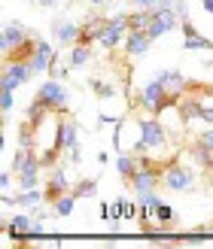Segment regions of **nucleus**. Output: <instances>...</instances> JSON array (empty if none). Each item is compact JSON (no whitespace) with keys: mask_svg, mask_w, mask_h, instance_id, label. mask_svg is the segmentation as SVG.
Returning <instances> with one entry per match:
<instances>
[{"mask_svg":"<svg viewBox=\"0 0 213 249\" xmlns=\"http://www.w3.org/2000/svg\"><path fill=\"white\" fill-rule=\"evenodd\" d=\"M207 231H213V222H207Z\"/></svg>","mask_w":213,"mask_h":249,"instance_id":"obj_47","label":"nucleus"},{"mask_svg":"<svg viewBox=\"0 0 213 249\" xmlns=\"http://www.w3.org/2000/svg\"><path fill=\"white\" fill-rule=\"evenodd\" d=\"M161 9H174V0H155L153 12H161Z\"/></svg>","mask_w":213,"mask_h":249,"instance_id":"obj_40","label":"nucleus"},{"mask_svg":"<svg viewBox=\"0 0 213 249\" xmlns=\"http://www.w3.org/2000/svg\"><path fill=\"white\" fill-rule=\"evenodd\" d=\"M149 46H153V36L146 31H128V36H125V52L131 58H143L149 52Z\"/></svg>","mask_w":213,"mask_h":249,"instance_id":"obj_13","label":"nucleus"},{"mask_svg":"<svg viewBox=\"0 0 213 249\" xmlns=\"http://www.w3.org/2000/svg\"><path fill=\"white\" fill-rule=\"evenodd\" d=\"M49 113H52V109H49V107L40 101V97H34V101H31V107H28V122L34 124V128H40V124H43V119H46Z\"/></svg>","mask_w":213,"mask_h":249,"instance_id":"obj_23","label":"nucleus"},{"mask_svg":"<svg viewBox=\"0 0 213 249\" xmlns=\"http://www.w3.org/2000/svg\"><path fill=\"white\" fill-rule=\"evenodd\" d=\"M198 182L195 170L189 164H180V161H168L165 164V177H161V185L171 192H189L192 185Z\"/></svg>","mask_w":213,"mask_h":249,"instance_id":"obj_4","label":"nucleus"},{"mask_svg":"<svg viewBox=\"0 0 213 249\" xmlns=\"http://www.w3.org/2000/svg\"><path fill=\"white\" fill-rule=\"evenodd\" d=\"M43 201H46V195L40 189H19V195H16V207H21V210L40 207Z\"/></svg>","mask_w":213,"mask_h":249,"instance_id":"obj_19","label":"nucleus"},{"mask_svg":"<svg viewBox=\"0 0 213 249\" xmlns=\"http://www.w3.org/2000/svg\"><path fill=\"white\" fill-rule=\"evenodd\" d=\"M161 177H165V164H158V161L143 155L140 158V167H137V173L128 179V185H131V192H137V195L155 192L158 185H161Z\"/></svg>","mask_w":213,"mask_h":249,"instance_id":"obj_3","label":"nucleus"},{"mask_svg":"<svg viewBox=\"0 0 213 249\" xmlns=\"http://www.w3.org/2000/svg\"><path fill=\"white\" fill-rule=\"evenodd\" d=\"M180 31H183V46L189 49V52H213V43L207 40V36L198 34V28H195L189 18L180 21Z\"/></svg>","mask_w":213,"mask_h":249,"instance_id":"obj_9","label":"nucleus"},{"mask_svg":"<svg viewBox=\"0 0 213 249\" xmlns=\"http://www.w3.org/2000/svg\"><path fill=\"white\" fill-rule=\"evenodd\" d=\"M137 167H140V155H134V152H119L116 155V170H119V177L125 182L137 173Z\"/></svg>","mask_w":213,"mask_h":249,"instance_id":"obj_16","label":"nucleus"},{"mask_svg":"<svg viewBox=\"0 0 213 249\" xmlns=\"http://www.w3.org/2000/svg\"><path fill=\"white\" fill-rule=\"evenodd\" d=\"M28 64H31V70H34V76H43V73L52 70V58H43V55L34 52V58L28 61Z\"/></svg>","mask_w":213,"mask_h":249,"instance_id":"obj_26","label":"nucleus"},{"mask_svg":"<svg viewBox=\"0 0 213 249\" xmlns=\"http://www.w3.org/2000/svg\"><path fill=\"white\" fill-rule=\"evenodd\" d=\"M180 16H177V9H161V12H155V18H153V24L146 28V34L153 36V40H158V36H165L168 31H174V28H180Z\"/></svg>","mask_w":213,"mask_h":249,"instance_id":"obj_8","label":"nucleus"},{"mask_svg":"<svg viewBox=\"0 0 213 249\" xmlns=\"http://www.w3.org/2000/svg\"><path fill=\"white\" fill-rule=\"evenodd\" d=\"M125 36H128V16H125V12H119V16L107 18L104 31H101V40H97V43L113 52L116 46H122V43H125Z\"/></svg>","mask_w":213,"mask_h":249,"instance_id":"obj_6","label":"nucleus"},{"mask_svg":"<svg viewBox=\"0 0 213 249\" xmlns=\"http://www.w3.org/2000/svg\"><path fill=\"white\" fill-rule=\"evenodd\" d=\"M174 9H177L180 18H189V3H186V0H174Z\"/></svg>","mask_w":213,"mask_h":249,"instance_id":"obj_38","label":"nucleus"},{"mask_svg":"<svg viewBox=\"0 0 213 249\" xmlns=\"http://www.w3.org/2000/svg\"><path fill=\"white\" fill-rule=\"evenodd\" d=\"M92 6H107V0H89Z\"/></svg>","mask_w":213,"mask_h":249,"instance_id":"obj_46","label":"nucleus"},{"mask_svg":"<svg viewBox=\"0 0 213 249\" xmlns=\"http://www.w3.org/2000/svg\"><path fill=\"white\" fill-rule=\"evenodd\" d=\"M31 36V31L24 28L21 21H6L3 24V31H0V49H3V55L6 52H12L16 46H21L24 40Z\"/></svg>","mask_w":213,"mask_h":249,"instance_id":"obj_7","label":"nucleus"},{"mask_svg":"<svg viewBox=\"0 0 213 249\" xmlns=\"http://www.w3.org/2000/svg\"><path fill=\"white\" fill-rule=\"evenodd\" d=\"M92 61V46H70V55H67V64L77 70V67H85Z\"/></svg>","mask_w":213,"mask_h":249,"instance_id":"obj_22","label":"nucleus"},{"mask_svg":"<svg viewBox=\"0 0 213 249\" xmlns=\"http://www.w3.org/2000/svg\"><path fill=\"white\" fill-rule=\"evenodd\" d=\"M186 152H189V158H192V161H195V164L201 167V170H210V167H213V152H210L207 146H201L198 140H195L189 149H186Z\"/></svg>","mask_w":213,"mask_h":249,"instance_id":"obj_18","label":"nucleus"},{"mask_svg":"<svg viewBox=\"0 0 213 249\" xmlns=\"http://www.w3.org/2000/svg\"><path fill=\"white\" fill-rule=\"evenodd\" d=\"M95 189H97V182L95 179H82V182H77V185H73V195H77V197H92L95 195Z\"/></svg>","mask_w":213,"mask_h":249,"instance_id":"obj_30","label":"nucleus"},{"mask_svg":"<svg viewBox=\"0 0 213 249\" xmlns=\"http://www.w3.org/2000/svg\"><path fill=\"white\" fill-rule=\"evenodd\" d=\"M3 73H9V76L16 79L19 85H24V82H28V79L34 76V70H31V64H28V61H9Z\"/></svg>","mask_w":213,"mask_h":249,"instance_id":"obj_21","label":"nucleus"},{"mask_svg":"<svg viewBox=\"0 0 213 249\" xmlns=\"http://www.w3.org/2000/svg\"><path fill=\"white\" fill-rule=\"evenodd\" d=\"M137 104H140V109H146L149 116H161L168 107H177L180 97H174V94L165 89V82L155 76L153 82L143 85V91H140V97H137Z\"/></svg>","mask_w":213,"mask_h":249,"instance_id":"obj_2","label":"nucleus"},{"mask_svg":"<svg viewBox=\"0 0 213 249\" xmlns=\"http://www.w3.org/2000/svg\"><path fill=\"white\" fill-rule=\"evenodd\" d=\"M153 18H155L153 9H134L128 12V31H146L153 24Z\"/></svg>","mask_w":213,"mask_h":249,"instance_id":"obj_20","label":"nucleus"},{"mask_svg":"<svg viewBox=\"0 0 213 249\" xmlns=\"http://www.w3.org/2000/svg\"><path fill=\"white\" fill-rule=\"evenodd\" d=\"M70 192V182H67V173L61 170L58 164L52 167V173H49V179H46V189H43V195H46V204H55L61 195H67Z\"/></svg>","mask_w":213,"mask_h":249,"instance_id":"obj_10","label":"nucleus"},{"mask_svg":"<svg viewBox=\"0 0 213 249\" xmlns=\"http://www.w3.org/2000/svg\"><path fill=\"white\" fill-rule=\"evenodd\" d=\"M52 34H55V40L61 46H77V40H79V24L77 21H67V18H58L52 24Z\"/></svg>","mask_w":213,"mask_h":249,"instance_id":"obj_15","label":"nucleus"},{"mask_svg":"<svg viewBox=\"0 0 213 249\" xmlns=\"http://www.w3.org/2000/svg\"><path fill=\"white\" fill-rule=\"evenodd\" d=\"M58 152H61V146H49L46 152H40V161H43V167H55L58 164Z\"/></svg>","mask_w":213,"mask_h":249,"instance_id":"obj_31","label":"nucleus"},{"mask_svg":"<svg viewBox=\"0 0 213 249\" xmlns=\"http://www.w3.org/2000/svg\"><path fill=\"white\" fill-rule=\"evenodd\" d=\"M137 140L131 143V152L134 155H146L153 149H161L168 143V131L158 119H137Z\"/></svg>","mask_w":213,"mask_h":249,"instance_id":"obj_1","label":"nucleus"},{"mask_svg":"<svg viewBox=\"0 0 213 249\" xmlns=\"http://www.w3.org/2000/svg\"><path fill=\"white\" fill-rule=\"evenodd\" d=\"M58 146L64 149V152H73V149H79V134H77V122L73 119H61L58 122V134H55Z\"/></svg>","mask_w":213,"mask_h":249,"instance_id":"obj_11","label":"nucleus"},{"mask_svg":"<svg viewBox=\"0 0 213 249\" xmlns=\"http://www.w3.org/2000/svg\"><path fill=\"white\" fill-rule=\"evenodd\" d=\"M131 3H134L137 9H153V6H155V0H131Z\"/></svg>","mask_w":213,"mask_h":249,"instance_id":"obj_41","label":"nucleus"},{"mask_svg":"<svg viewBox=\"0 0 213 249\" xmlns=\"http://www.w3.org/2000/svg\"><path fill=\"white\" fill-rule=\"evenodd\" d=\"M104 24H107V18H101V16H92V18H85L82 24H79V46H92L95 40H101V31H104Z\"/></svg>","mask_w":213,"mask_h":249,"instance_id":"obj_14","label":"nucleus"},{"mask_svg":"<svg viewBox=\"0 0 213 249\" xmlns=\"http://www.w3.org/2000/svg\"><path fill=\"white\" fill-rule=\"evenodd\" d=\"M58 3H61V0H37V6H43V9H52Z\"/></svg>","mask_w":213,"mask_h":249,"instance_id":"obj_42","label":"nucleus"},{"mask_svg":"<svg viewBox=\"0 0 213 249\" xmlns=\"http://www.w3.org/2000/svg\"><path fill=\"white\" fill-rule=\"evenodd\" d=\"M201 6H204V12H210V16H213V0H201Z\"/></svg>","mask_w":213,"mask_h":249,"instance_id":"obj_43","label":"nucleus"},{"mask_svg":"<svg viewBox=\"0 0 213 249\" xmlns=\"http://www.w3.org/2000/svg\"><path fill=\"white\" fill-rule=\"evenodd\" d=\"M101 219H110V204H101Z\"/></svg>","mask_w":213,"mask_h":249,"instance_id":"obj_44","label":"nucleus"},{"mask_svg":"<svg viewBox=\"0 0 213 249\" xmlns=\"http://www.w3.org/2000/svg\"><path fill=\"white\" fill-rule=\"evenodd\" d=\"M34 52H37V36L31 34L21 46H16L12 52H6V55H3V61H6V64H9V61H31V58H34Z\"/></svg>","mask_w":213,"mask_h":249,"instance_id":"obj_17","label":"nucleus"},{"mask_svg":"<svg viewBox=\"0 0 213 249\" xmlns=\"http://www.w3.org/2000/svg\"><path fill=\"white\" fill-rule=\"evenodd\" d=\"M37 97L52 109V113H58V116H64L67 113V89H64V82L61 79H46L40 89H37Z\"/></svg>","mask_w":213,"mask_h":249,"instance_id":"obj_5","label":"nucleus"},{"mask_svg":"<svg viewBox=\"0 0 213 249\" xmlns=\"http://www.w3.org/2000/svg\"><path fill=\"white\" fill-rule=\"evenodd\" d=\"M40 185V173H19V189H37Z\"/></svg>","mask_w":213,"mask_h":249,"instance_id":"obj_32","label":"nucleus"},{"mask_svg":"<svg viewBox=\"0 0 213 249\" xmlns=\"http://www.w3.org/2000/svg\"><path fill=\"white\" fill-rule=\"evenodd\" d=\"M110 219L119 222V219H128V201H122V197H116V201L110 204Z\"/></svg>","mask_w":213,"mask_h":249,"instance_id":"obj_29","label":"nucleus"},{"mask_svg":"<svg viewBox=\"0 0 213 249\" xmlns=\"http://www.w3.org/2000/svg\"><path fill=\"white\" fill-rule=\"evenodd\" d=\"M34 124L31 122H24L21 128H19V146H24V149H34Z\"/></svg>","mask_w":213,"mask_h":249,"instance_id":"obj_28","label":"nucleus"},{"mask_svg":"<svg viewBox=\"0 0 213 249\" xmlns=\"http://www.w3.org/2000/svg\"><path fill=\"white\" fill-rule=\"evenodd\" d=\"M49 76H55V79L64 82V79L70 76V64L64 67V64H58V58H55V61H52V70H49Z\"/></svg>","mask_w":213,"mask_h":249,"instance_id":"obj_34","label":"nucleus"},{"mask_svg":"<svg viewBox=\"0 0 213 249\" xmlns=\"http://www.w3.org/2000/svg\"><path fill=\"white\" fill-rule=\"evenodd\" d=\"M52 207H55V216H58V219H67V216L73 213V207H77V195H73V192L61 195V197H58V201H55Z\"/></svg>","mask_w":213,"mask_h":249,"instance_id":"obj_24","label":"nucleus"},{"mask_svg":"<svg viewBox=\"0 0 213 249\" xmlns=\"http://www.w3.org/2000/svg\"><path fill=\"white\" fill-rule=\"evenodd\" d=\"M158 79L165 82V89H168L174 97H183V94H189V89H192V82L186 79L180 70H161V73H158Z\"/></svg>","mask_w":213,"mask_h":249,"instance_id":"obj_12","label":"nucleus"},{"mask_svg":"<svg viewBox=\"0 0 213 249\" xmlns=\"http://www.w3.org/2000/svg\"><path fill=\"white\" fill-rule=\"evenodd\" d=\"M37 55H43V58H58V52H55V46L52 43H46V40H37Z\"/></svg>","mask_w":213,"mask_h":249,"instance_id":"obj_35","label":"nucleus"},{"mask_svg":"<svg viewBox=\"0 0 213 249\" xmlns=\"http://www.w3.org/2000/svg\"><path fill=\"white\" fill-rule=\"evenodd\" d=\"M198 143H201V146H207L210 152H213V124H210L207 131H201V134H198Z\"/></svg>","mask_w":213,"mask_h":249,"instance_id":"obj_37","label":"nucleus"},{"mask_svg":"<svg viewBox=\"0 0 213 249\" xmlns=\"http://www.w3.org/2000/svg\"><path fill=\"white\" fill-rule=\"evenodd\" d=\"M89 89L95 91V97H101V101H107V97L116 94V89H113V85H107V82H101V79H89Z\"/></svg>","mask_w":213,"mask_h":249,"instance_id":"obj_27","label":"nucleus"},{"mask_svg":"<svg viewBox=\"0 0 213 249\" xmlns=\"http://www.w3.org/2000/svg\"><path fill=\"white\" fill-rule=\"evenodd\" d=\"M155 219H158V225H161V231L168 234V228L177 222V210L174 207H168V204H158V210H155Z\"/></svg>","mask_w":213,"mask_h":249,"instance_id":"obj_25","label":"nucleus"},{"mask_svg":"<svg viewBox=\"0 0 213 249\" xmlns=\"http://www.w3.org/2000/svg\"><path fill=\"white\" fill-rule=\"evenodd\" d=\"M207 185H210V192H213V167L207 170Z\"/></svg>","mask_w":213,"mask_h":249,"instance_id":"obj_45","label":"nucleus"},{"mask_svg":"<svg viewBox=\"0 0 213 249\" xmlns=\"http://www.w3.org/2000/svg\"><path fill=\"white\" fill-rule=\"evenodd\" d=\"M12 173H16V170H12ZM12 173H9V170L0 173V189H3V192H9V185H12Z\"/></svg>","mask_w":213,"mask_h":249,"instance_id":"obj_39","label":"nucleus"},{"mask_svg":"<svg viewBox=\"0 0 213 249\" xmlns=\"http://www.w3.org/2000/svg\"><path fill=\"white\" fill-rule=\"evenodd\" d=\"M158 204H161V197H158L155 192H143V195H140V207H146V210H153V213H155V210H158Z\"/></svg>","mask_w":213,"mask_h":249,"instance_id":"obj_33","label":"nucleus"},{"mask_svg":"<svg viewBox=\"0 0 213 249\" xmlns=\"http://www.w3.org/2000/svg\"><path fill=\"white\" fill-rule=\"evenodd\" d=\"M12 94H16V91L0 89V113H3V116H9V109H12Z\"/></svg>","mask_w":213,"mask_h":249,"instance_id":"obj_36","label":"nucleus"}]
</instances>
